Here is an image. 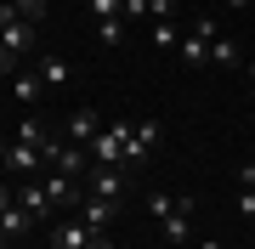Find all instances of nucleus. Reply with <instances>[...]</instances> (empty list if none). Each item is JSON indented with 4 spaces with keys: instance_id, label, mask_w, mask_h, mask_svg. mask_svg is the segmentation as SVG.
I'll return each mask as SVG.
<instances>
[{
    "instance_id": "f257e3e1",
    "label": "nucleus",
    "mask_w": 255,
    "mask_h": 249,
    "mask_svg": "<svg viewBox=\"0 0 255 249\" xmlns=\"http://www.w3.org/2000/svg\"><path fill=\"white\" fill-rule=\"evenodd\" d=\"M0 46H6V51H17V57H23L28 46H34V23H28L23 11L11 6V0L0 6Z\"/></svg>"
},
{
    "instance_id": "aec40b11",
    "label": "nucleus",
    "mask_w": 255,
    "mask_h": 249,
    "mask_svg": "<svg viewBox=\"0 0 255 249\" xmlns=\"http://www.w3.org/2000/svg\"><path fill=\"white\" fill-rule=\"evenodd\" d=\"M11 6H17L28 23H40V17H46V0H11Z\"/></svg>"
},
{
    "instance_id": "bb28decb",
    "label": "nucleus",
    "mask_w": 255,
    "mask_h": 249,
    "mask_svg": "<svg viewBox=\"0 0 255 249\" xmlns=\"http://www.w3.org/2000/svg\"><path fill=\"white\" fill-rule=\"evenodd\" d=\"M125 11L130 17H147V0H125Z\"/></svg>"
},
{
    "instance_id": "cd10ccee",
    "label": "nucleus",
    "mask_w": 255,
    "mask_h": 249,
    "mask_svg": "<svg viewBox=\"0 0 255 249\" xmlns=\"http://www.w3.org/2000/svg\"><path fill=\"white\" fill-rule=\"evenodd\" d=\"M85 249H114V244H108V232H91V244H85Z\"/></svg>"
},
{
    "instance_id": "f3484780",
    "label": "nucleus",
    "mask_w": 255,
    "mask_h": 249,
    "mask_svg": "<svg viewBox=\"0 0 255 249\" xmlns=\"http://www.w3.org/2000/svg\"><path fill=\"white\" fill-rule=\"evenodd\" d=\"M147 40H153L159 51H176V46H182V28H176V17H164V23H153V34H147Z\"/></svg>"
},
{
    "instance_id": "4be33fe9",
    "label": "nucleus",
    "mask_w": 255,
    "mask_h": 249,
    "mask_svg": "<svg viewBox=\"0 0 255 249\" xmlns=\"http://www.w3.org/2000/svg\"><path fill=\"white\" fill-rule=\"evenodd\" d=\"M119 6H125V0H91V11H97V23H108V17H119Z\"/></svg>"
},
{
    "instance_id": "c85d7f7f",
    "label": "nucleus",
    "mask_w": 255,
    "mask_h": 249,
    "mask_svg": "<svg viewBox=\"0 0 255 249\" xmlns=\"http://www.w3.org/2000/svg\"><path fill=\"white\" fill-rule=\"evenodd\" d=\"M238 187H255V165H244V170H238Z\"/></svg>"
},
{
    "instance_id": "9d476101",
    "label": "nucleus",
    "mask_w": 255,
    "mask_h": 249,
    "mask_svg": "<svg viewBox=\"0 0 255 249\" xmlns=\"http://www.w3.org/2000/svg\"><path fill=\"white\" fill-rule=\"evenodd\" d=\"M51 244L57 249H85V244H91V227H85V221H57L51 227Z\"/></svg>"
},
{
    "instance_id": "0eeeda50",
    "label": "nucleus",
    "mask_w": 255,
    "mask_h": 249,
    "mask_svg": "<svg viewBox=\"0 0 255 249\" xmlns=\"http://www.w3.org/2000/svg\"><path fill=\"white\" fill-rule=\"evenodd\" d=\"M97 130H102L97 108H74V119H68V142H80V148H91V142H97Z\"/></svg>"
},
{
    "instance_id": "4468645a",
    "label": "nucleus",
    "mask_w": 255,
    "mask_h": 249,
    "mask_svg": "<svg viewBox=\"0 0 255 249\" xmlns=\"http://www.w3.org/2000/svg\"><path fill=\"white\" fill-rule=\"evenodd\" d=\"M34 74L46 80V85H63V80H68V57H57V51H46V57H40V63H34Z\"/></svg>"
},
{
    "instance_id": "6e6552de",
    "label": "nucleus",
    "mask_w": 255,
    "mask_h": 249,
    "mask_svg": "<svg viewBox=\"0 0 255 249\" xmlns=\"http://www.w3.org/2000/svg\"><path fill=\"white\" fill-rule=\"evenodd\" d=\"M119 193H125V175H119L114 165H97V170H91V198H108V204H114Z\"/></svg>"
},
{
    "instance_id": "412c9836",
    "label": "nucleus",
    "mask_w": 255,
    "mask_h": 249,
    "mask_svg": "<svg viewBox=\"0 0 255 249\" xmlns=\"http://www.w3.org/2000/svg\"><path fill=\"white\" fill-rule=\"evenodd\" d=\"M147 17L164 23V17H176V0H147Z\"/></svg>"
},
{
    "instance_id": "473e14b6",
    "label": "nucleus",
    "mask_w": 255,
    "mask_h": 249,
    "mask_svg": "<svg viewBox=\"0 0 255 249\" xmlns=\"http://www.w3.org/2000/svg\"><path fill=\"white\" fill-rule=\"evenodd\" d=\"M0 170H6V165H0Z\"/></svg>"
},
{
    "instance_id": "a878e982",
    "label": "nucleus",
    "mask_w": 255,
    "mask_h": 249,
    "mask_svg": "<svg viewBox=\"0 0 255 249\" xmlns=\"http://www.w3.org/2000/svg\"><path fill=\"white\" fill-rule=\"evenodd\" d=\"M11 204H17V193H11V187H0V215H6Z\"/></svg>"
},
{
    "instance_id": "7ed1b4c3",
    "label": "nucleus",
    "mask_w": 255,
    "mask_h": 249,
    "mask_svg": "<svg viewBox=\"0 0 255 249\" xmlns=\"http://www.w3.org/2000/svg\"><path fill=\"white\" fill-rule=\"evenodd\" d=\"M125 142H130V125H102L91 142V165H125Z\"/></svg>"
},
{
    "instance_id": "9b49d317",
    "label": "nucleus",
    "mask_w": 255,
    "mask_h": 249,
    "mask_svg": "<svg viewBox=\"0 0 255 249\" xmlns=\"http://www.w3.org/2000/svg\"><path fill=\"white\" fill-rule=\"evenodd\" d=\"M80 221L91 227V232H108V221H114V204H108V198H80Z\"/></svg>"
},
{
    "instance_id": "f03ea898",
    "label": "nucleus",
    "mask_w": 255,
    "mask_h": 249,
    "mask_svg": "<svg viewBox=\"0 0 255 249\" xmlns=\"http://www.w3.org/2000/svg\"><path fill=\"white\" fill-rule=\"evenodd\" d=\"M216 34H221V28L210 23V17H199L193 28H182V46H176V51H182V63H187V68L210 63V40H216Z\"/></svg>"
},
{
    "instance_id": "b1692460",
    "label": "nucleus",
    "mask_w": 255,
    "mask_h": 249,
    "mask_svg": "<svg viewBox=\"0 0 255 249\" xmlns=\"http://www.w3.org/2000/svg\"><path fill=\"white\" fill-rule=\"evenodd\" d=\"M238 215H255V187H238Z\"/></svg>"
},
{
    "instance_id": "dca6fc26",
    "label": "nucleus",
    "mask_w": 255,
    "mask_h": 249,
    "mask_svg": "<svg viewBox=\"0 0 255 249\" xmlns=\"http://www.w3.org/2000/svg\"><path fill=\"white\" fill-rule=\"evenodd\" d=\"M40 181H46L51 204H68V198H74V175H63V170H46V175H40Z\"/></svg>"
},
{
    "instance_id": "7c9ffc66",
    "label": "nucleus",
    "mask_w": 255,
    "mask_h": 249,
    "mask_svg": "<svg viewBox=\"0 0 255 249\" xmlns=\"http://www.w3.org/2000/svg\"><path fill=\"white\" fill-rule=\"evenodd\" d=\"M227 6H244V0H227Z\"/></svg>"
},
{
    "instance_id": "20e7f679",
    "label": "nucleus",
    "mask_w": 255,
    "mask_h": 249,
    "mask_svg": "<svg viewBox=\"0 0 255 249\" xmlns=\"http://www.w3.org/2000/svg\"><path fill=\"white\" fill-rule=\"evenodd\" d=\"M0 165L17 170V175H46V159H40V148H28V142H0Z\"/></svg>"
},
{
    "instance_id": "1a4fd4ad",
    "label": "nucleus",
    "mask_w": 255,
    "mask_h": 249,
    "mask_svg": "<svg viewBox=\"0 0 255 249\" xmlns=\"http://www.w3.org/2000/svg\"><path fill=\"white\" fill-rule=\"evenodd\" d=\"M159 227H164V238H170V244H182V238H187V227H193V198H176V210L164 215Z\"/></svg>"
},
{
    "instance_id": "5701e85b",
    "label": "nucleus",
    "mask_w": 255,
    "mask_h": 249,
    "mask_svg": "<svg viewBox=\"0 0 255 249\" xmlns=\"http://www.w3.org/2000/svg\"><path fill=\"white\" fill-rule=\"evenodd\" d=\"M147 210H153V215H159V221H164V215H170V210H176V198H164V193H147Z\"/></svg>"
},
{
    "instance_id": "c756f323",
    "label": "nucleus",
    "mask_w": 255,
    "mask_h": 249,
    "mask_svg": "<svg viewBox=\"0 0 255 249\" xmlns=\"http://www.w3.org/2000/svg\"><path fill=\"white\" fill-rule=\"evenodd\" d=\"M199 249H221V244H216V238H204V244H199Z\"/></svg>"
},
{
    "instance_id": "2eb2a0df",
    "label": "nucleus",
    "mask_w": 255,
    "mask_h": 249,
    "mask_svg": "<svg viewBox=\"0 0 255 249\" xmlns=\"http://www.w3.org/2000/svg\"><path fill=\"white\" fill-rule=\"evenodd\" d=\"M210 63L238 68V40H233V34H216V40H210Z\"/></svg>"
},
{
    "instance_id": "f8f14e48",
    "label": "nucleus",
    "mask_w": 255,
    "mask_h": 249,
    "mask_svg": "<svg viewBox=\"0 0 255 249\" xmlns=\"http://www.w3.org/2000/svg\"><path fill=\"white\" fill-rule=\"evenodd\" d=\"M28 227H34V215H28L23 204H11V210L0 215V244H11V238H17V232H28Z\"/></svg>"
},
{
    "instance_id": "6ab92c4d",
    "label": "nucleus",
    "mask_w": 255,
    "mask_h": 249,
    "mask_svg": "<svg viewBox=\"0 0 255 249\" xmlns=\"http://www.w3.org/2000/svg\"><path fill=\"white\" fill-rule=\"evenodd\" d=\"M97 40H102V46H119V40H125V28H119V17L97 23Z\"/></svg>"
},
{
    "instance_id": "423d86ee",
    "label": "nucleus",
    "mask_w": 255,
    "mask_h": 249,
    "mask_svg": "<svg viewBox=\"0 0 255 249\" xmlns=\"http://www.w3.org/2000/svg\"><path fill=\"white\" fill-rule=\"evenodd\" d=\"M153 142H159V125L153 119H136V125H130V142H125V165H142V159L153 153Z\"/></svg>"
},
{
    "instance_id": "2f4dec72",
    "label": "nucleus",
    "mask_w": 255,
    "mask_h": 249,
    "mask_svg": "<svg viewBox=\"0 0 255 249\" xmlns=\"http://www.w3.org/2000/svg\"><path fill=\"white\" fill-rule=\"evenodd\" d=\"M250 80H255V68H250Z\"/></svg>"
},
{
    "instance_id": "39448f33",
    "label": "nucleus",
    "mask_w": 255,
    "mask_h": 249,
    "mask_svg": "<svg viewBox=\"0 0 255 249\" xmlns=\"http://www.w3.org/2000/svg\"><path fill=\"white\" fill-rule=\"evenodd\" d=\"M17 204H23L28 215H34V221H46V215L57 210V204H51V193H46V181H40V175H23V187H17Z\"/></svg>"
},
{
    "instance_id": "ddd939ff",
    "label": "nucleus",
    "mask_w": 255,
    "mask_h": 249,
    "mask_svg": "<svg viewBox=\"0 0 255 249\" xmlns=\"http://www.w3.org/2000/svg\"><path fill=\"white\" fill-rule=\"evenodd\" d=\"M40 91H46V80H40L34 68H28V74H17V80H11V96H17L23 108H34V102H40Z\"/></svg>"
},
{
    "instance_id": "393cba45",
    "label": "nucleus",
    "mask_w": 255,
    "mask_h": 249,
    "mask_svg": "<svg viewBox=\"0 0 255 249\" xmlns=\"http://www.w3.org/2000/svg\"><path fill=\"white\" fill-rule=\"evenodd\" d=\"M11 68H17V51H6V46H0V74H11Z\"/></svg>"
},
{
    "instance_id": "a211bd4d",
    "label": "nucleus",
    "mask_w": 255,
    "mask_h": 249,
    "mask_svg": "<svg viewBox=\"0 0 255 249\" xmlns=\"http://www.w3.org/2000/svg\"><path fill=\"white\" fill-rule=\"evenodd\" d=\"M46 136H51V130L40 125V119H23V125H17V142H28V148H40Z\"/></svg>"
}]
</instances>
